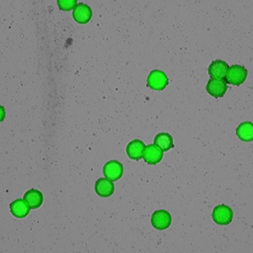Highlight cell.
I'll return each mask as SVG.
<instances>
[{
    "mask_svg": "<svg viewBox=\"0 0 253 253\" xmlns=\"http://www.w3.org/2000/svg\"><path fill=\"white\" fill-rule=\"evenodd\" d=\"M248 77V70L245 67L241 65H233L228 69L225 75V82L230 84L239 86L244 83Z\"/></svg>",
    "mask_w": 253,
    "mask_h": 253,
    "instance_id": "6da1fadb",
    "label": "cell"
},
{
    "mask_svg": "<svg viewBox=\"0 0 253 253\" xmlns=\"http://www.w3.org/2000/svg\"><path fill=\"white\" fill-rule=\"evenodd\" d=\"M212 218L217 224L227 225L232 221L233 211L226 205H218L213 210Z\"/></svg>",
    "mask_w": 253,
    "mask_h": 253,
    "instance_id": "7a4b0ae2",
    "label": "cell"
},
{
    "mask_svg": "<svg viewBox=\"0 0 253 253\" xmlns=\"http://www.w3.org/2000/svg\"><path fill=\"white\" fill-rule=\"evenodd\" d=\"M168 84L167 75L161 70H153L147 78V85L154 90H163Z\"/></svg>",
    "mask_w": 253,
    "mask_h": 253,
    "instance_id": "3957f363",
    "label": "cell"
},
{
    "mask_svg": "<svg viewBox=\"0 0 253 253\" xmlns=\"http://www.w3.org/2000/svg\"><path fill=\"white\" fill-rule=\"evenodd\" d=\"M151 224L156 230H164L170 227L171 224V216L167 210H157L154 212L151 217Z\"/></svg>",
    "mask_w": 253,
    "mask_h": 253,
    "instance_id": "277c9868",
    "label": "cell"
},
{
    "mask_svg": "<svg viewBox=\"0 0 253 253\" xmlns=\"http://www.w3.org/2000/svg\"><path fill=\"white\" fill-rule=\"evenodd\" d=\"M103 174L105 177L111 181H118L124 174V167L118 161H110L103 167Z\"/></svg>",
    "mask_w": 253,
    "mask_h": 253,
    "instance_id": "5b68a950",
    "label": "cell"
},
{
    "mask_svg": "<svg viewBox=\"0 0 253 253\" xmlns=\"http://www.w3.org/2000/svg\"><path fill=\"white\" fill-rule=\"evenodd\" d=\"M206 89L208 93L213 97H222L227 91V84L224 80L211 78L208 82Z\"/></svg>",
    "mask_w": 253,
    "mask_h": 253,
    "instance_id": "8992f818",
    "label": "cell"
},
{
    "mask_svg": "<svg viewBox=\"0 0 253 253\" xmlns=\"http://www.w3.org/2000/svg\"><path fill=\"white\" fill-rule=\"evenodd\" d=\"M92 17V10L90 7L84 3H79L73 10V18L79 24H86Z\"/></svg>",
    "mask_w": 253,
    "mask_h": 253,
    "instance_id": "52a82bcc",
    "label": "cell"
},
{
    "mask_svg": "<svg viewBox=\"0 0 253 253\" xmlns=\"http://www.w3.org/2000/svg\"><path fill=\"white\" fill-rule=\"evenodd\" d=\"M143 158L149 165L158 164L163 158V151L155 144H150L145 147Z\"/></svg>",
    "mask_w": 253,
    "mask_h": 253,
    "instance_id": "ba28073f",
    "label": "cell"
},
{
    "mask_svg": "<svg viewBox=\"0 0 253 253\" xmlns=\"http://www.w3.org/2000/svg\"><path fill=\"white\" fill-rule=\"evenodd\" d=\"M229 65L224 61L215 60L213 61L210 67H209V75L212 79H218L223 80L226 75Z\"/></svg>",
    "mask_w": 253,
    "mask_h": 253,
    "instance_id": "9c48e42d",
    "label": "cell"
},
{
    "mask_svg": "<svg viewBox=\"0 0 253 253\" xmlns=\"http://www.w3.org/2000/svg\"><path fill=\"white\" fill-rule=\"evenodd\" d=\"M145 147L146 146L144 144V142L141 140L139 139L132 140L126 146V155L133 161H139L143 157Z\"/></svg>",
    "mask_w": 253,
    "mask_h": 253,
    "instance_id": "30bf717a",
    "label": "cell"
},
{
    "mask_svg": "<svg viewBox=\"0 0 253 253\" xmlns=\"http://www.w3.org/2000/svg\"><path fill=\"white\" fill-rule=\"evenodd\" d=\"M95 191L96 194L102 198H107L112 196L114 192L113 181L106 177L99 179L95 181Z\"/></svg>",
    "mask_w": 253,
    "mask_h": 253,
    "instance_id": "8fae6325",
    "label": "cell"
},
{
    "mask_svg": "<svg viewBox=\"0 0 253 253\" xmlns=\"http://www.w3.org/2000/svg\"><path fill=\"white\" fill-rule=\"evenodd\" d=\"M31 209L32 208L30 207L25 199H17L10 205V212L19 219L25 218L29 213Z\"/></svg>",
    "mask_w": 253,
    "mask_h": 253,
    "instance_id": "7c38bea8",
    "label": "cell"
},
{
    "mask_svg": "<svg viewBox=\"0 0 253 253\" xmlns=\"http://www.w3.org/2000/svg\"><path fill=\"white\" fill-rule=\"evenodd\" d=\"M24 199L26 200V203L29 205L30 207L32 208V210H36V209L41 207L42 205L43 195L38 190L31 189L25 193Z\"/></svg>",
    "mask_w": 253,
    "mask_h": 253,
    "instance_id": "4fadbf2b",
    "label": "cell"
},
{
    "mask_svg": "<svg viewBox=\"0 0 253 253\" xmlns=\"http://www.w3.org/2000/svg\"><path fill=\"white\" fill-rule=\"evenodd\" d=\"M154 144L162 151H168L174 147L173 138L167 132H161L155 137Z\"/></svg>",
    "mask_w": 253,
    "mask_h": 253,
    "instance_id": "5bb4252c",
    "label": "cell"
},
{
    "mask_svg": "<svg viewBox=\"0 0 253 253\" xmlns=\"http://www.w3.org/2000/svg\"><path fill=\"white\" fill-rule=\"evenodd\" d=\"M236 135L242 141H253V124L251 122H245L240 124L236 128Z\"/></svg>",
    "mask_w": 253,
    "mask_h": 253,
    "instance_id": "9a60e30c",
    "label": "cell"
},
{
    "mask_svg": "<svg viewBox=\"0 0 253 253\" xmlns=\"http://www.w3.org/2000/svg\"><path fill=\"white\" fill-rule=\"evenodd\" d=\"M57 3L61 10L69 11L75 9L77 5V0H58Z\"/></svg>",
    "mask_w": 253,
    "mask_h": 253,
    "instance_id": "2e32d148",
    "label": "cell"
}]
</instances>
